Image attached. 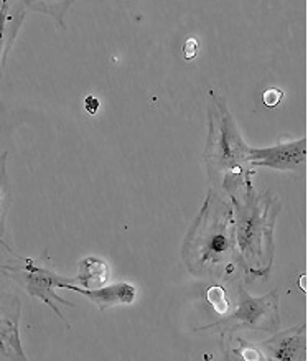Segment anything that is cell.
<instances>
[{"label": "cell", "mask_w": 308, "mask_h": 361, "mask_svg": "<svg viewBox=\"0 0 308 361\" xmlns=\"http://www.w3.org/2000/svg\"><path fill=\"white\" fill-rule=\"evenodd\" d=\"M278 325V290H271L264 297H251L242 284H239L236 312L226 320H219L198 330H216L224 335L242 329L277 331Z\"/></svg>", "instance_id": "cell-4"}, {"label": "cell", "mask_w": 308, "mask_h": 361, "mask_svg": "<svg viewBox=\"0 0 308 361\" xmlns=\"http://www.w3.org/2000/svg\"><path fill=\"white\" fill-rule=\"evenodd\" d=\"M20 300L16 295L0 292V353L6 358L27 360L18 336Z\"/></svg>", "instance_id": "cell-7"}, {"label": "cell", "mask_w": 308, "mask_h": 361, "mask_svg": "<svg viewBox=\"0 0 308 361\" xmlns=\"http://www.w3.org/2000/svg\"><path fill=\"white\" fill-rule=\"evenodd\" d=\"M25 11L23 6L16 8V13H8V0H2L0 7V68L6 65L7 55L11 53L16 38L23 25Z\"/></svg>", "instance_id": "cell-10"}, {"label": "cell", "mask_w": 308, "mask_h": 361, "mask_svg": "<svg viewBox=\"0 0 308 361\" xmlns=\"http://www.w3.org/2000/svg\"><path fill=\"white\" fill-rule=\"evenodd\" d=\"M75 2L76 0H22V6L30 11L45 13L61 28H65V16Z\"/></svg>", "instance_id": "cell-13"}, {"label": "cell", "mask_w": 308, "mask_h": 361, "mask_svg": "<svg viewBox=\"0 0 308 361\" xmlns=\"http://www.w3.org/2000/svg\"><path fill=\"white\" fill-rule=\"evenodd\" d=\"M183 259L195 276L226 277L236 264L234 212L211 190L183 246Z\"/></svg>", "instance_id": "cell-2"}, {"label": "cell", "mask_w": 308, "mask_h": 361, "mask_svg": "<svg viewBox=\"0 0 308 361\" xmlns=\"http://www.w3.org/2000/svg\"><path fill=\"white\" fill-rule=\"evenodd\" d=\"M247 160L251 167H266L281 172H300L307 162V139L278 144L267 149L249 147Z\"/></svg>", "instance_id": "cell-6"}, {"label": "cell", "mask_w": 308, "mask_h": 361, "mask_svg": "<svg viewBox=\"0 0 308 361\" xmlns=\"http://www.w3.org/2000/svg\"><path fill=\"white\" fill-rule=\"evenodd\" d=\"M7 157H8L7 152L0 154V246L6 247V251L16 256L17 259H20L22 256L16 255L12 247L8 246L7 243H4L2 239L4 233H6L7 212L8 208H11V180H8V175H7Z\"/></svg>", "instance_id": "cell-12"}, {"label": "cell", "mask_w": 308, "mask_h": 361, "mask_svg": "<svg viewBox=\"0 0 308 361\" xmlns=\"http://www.w3.org/2000/svg\"><path fill=\"white\" fill-rule=\"evenodd\" d=\"M234 348L228 351L229 358L234 356V358H242V360H252V361H259L264 360L262 351L259 350L257 345H249L247 341H242L241 338L233 340Z\"/></svg>", "instance_id": "cell-14"}, {"label": "cell", "mask_w": 308, "mask_h": 361, "mask_svg": "<svg viewBox=\"0 0 308 361\" xmlns=\"http://www.w3.org/2000/svg\"><path fill=\"white\" fill-rule=\"evenodd\" d=\"M236 221V264L254 279H267L273 259L272 231L278 214V198L272 193H254L251 180L231 192Z\"/></svg>", "instance_id": "cell-1"}, {"label": "cell", "mask_w": 308, "mask_h": 361, "mask_svg": "<svg viewBox=\"0 0 308 361\" xmlns=\"http://www.w3.org/2000/svg\"><path fill=\"white\" fill-rule=\"evenodd\" d=\"M85 109L87 114L94 116L97 109H99V99H97L96 96H87L85 99Z\"/></svg>", "instance_id": "cell-18"}, {"label": "cell", "mask_w": 308, "mask_h": 361, "mask_svg": "<svg viewBox=\"0 0 308 361\" xmlns=\"http://www.w3.org/2000/svg\"><path fill=\"white\" fill-rule=\"evenodd\" d=\"M247 152L249 147L239 135L236 124L226 107V101L223 97H216L209 112L207 160L209 162V170L226 173L224 178L226 192H231L249 178V170L244 167L249 164Z\"/></svg>", "instance_id": "cell-3"}, {"label": "cell", "mask_w": 308, "mask_h": 361, "mask_svg": "<svg viewBox=\"0 0 308 361\" xmlns=\"http://www.w3.org/2000/svg\"><path fill=\"white\" fill-rule=\"evenodd\" d=\"M198 40L197 38H188L183 45V58L185 60H193L198 55Z\"/></svg>", "instance_id": "cell-17"}, {"label": "cell", "mask_w": 308, "mask_h": 361, "mask_svg": "<svg viewBox=\"0 0 308 361\" xmlns=\"http://www.w3.org/2000/svg\"><path fill=\"white\" fill-rule=\"evenodd\" d=\"M68 290L80 292L87 297L92 304H96L101 310L109 309L116 305H130L134 304L137 297V289L129 282H119V284H112L106 287H97V289H82L80 286L70 284Z\"/></svg>", "instance_id": "cell-9"}, {"label": "cell", "mask_w": 308, "mask_h": 361, "mask_svg": "<svg viewBox=\"0 0 308 361\" xmlns=\"http://www.w3.org/2000/svg\"><path fill=\"white\" fill-rule=\"evenodd\" d=\"M264 358L277 361H305L307 360V325L277 331L272 338L257 345Z\"/></svg>", "instance_id": "cell-8"}, {"label": "cell", "mask_w": 308, "mask_h": 361, "mask_svg": "<svg viewBox=\"0 0 308 361\" xmlns=\"http://www.w3.org/2000/svg\"><path fill=\"white\" fill-rule=\"evenodd\" d=\"M82 289H96L109 279V267L99 257H85L80 262V272L75 277Z\"/></svg>", "instance_id": "cell-11"}, {"label": "cell", "mask_w": 308, "mask_h": 361, "mask_svg": "<svg viewBox=\"0 0 308 361\" xmlns=\"http://www.w3.org/2000/svg\"><path fill=\"white\" fill-rule=\"evenodd\" d=\"M18 261H22L23 264H0V271L6 272L7 277H11L18 286L23 287L27 294L38 297L45 302L61 320H65L56 304L66 307H75V304L58 295L55 289H68V286L76 282L75 277H63L48 267L38 266L37 261L30 259V257H20Z\"/></svg>", "instance_id": "cell-5"}, {"label": "cell", "mask_w": 308, "mask_h": 361, "mask_svg": "<svg viewBox=\"0 0 308 361\" xmlns=\"http://www.w3.org/2000/svg\"><path fill=\"white\" fill-rule=\"evenodd\" d=\"M282 97H283L282 90H277V87H269V90L264 91L262 102H264V106L269 107V109H272V107H277L278 104H281Z\"/></svg>", "instance_id": "cell-16"}, {"label": "cell", "mask_w": 308, "mask_h": 361, "mask_svg": "<svg viewBox=\"0 0 308 361\" xmlns=\"http://www.w3.org/2000/svg\"><path fill=\"white\" fill-rule=\"evenodd\" d=\"M208 302L211 304V307L216 310V314L219 315H226L229 310V302L226 299V292H224L223 287L219 286H213L209 287L207 292Z\"/></svg>", "instance_id": "cell-15"}]
</instances>
